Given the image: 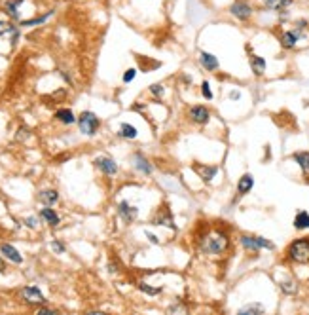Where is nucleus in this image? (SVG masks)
Segmentation results:
<instances>
[{
    "label": "nucleus",
    "mask_w": 309,
    "mask_h": 315,
    "mask_svg": "<svg viewBox=\"0 0 309 315\" xmlns=\"http://www.w3.org/2000/svg\"><path fill=\"white\" fill-rule=\"evenodd\" d=\"M228 249H230V234H226V232L216 230L212 232V234H207L201 239V251L205 255L218 256L224 255Z\"/></svg>",
    "instance_id": "obj_1"
},
{
    "label": "nucleus",
    "mask_w": 309,
    "mask_h": 315,
    "mask_svg": "<svg viewBox=\"0 0 309 315\" xmlns=\"http://www.w3.org/2000/svg\"><path fill=\"white\" fill-rule=\"evenodd\" d=\"M284 260L290 264H309V236L296 237L286 245Z\"/></svg>",
    "instance_id": "obj_2"
},
{
    "label": "nucleus",
    "mask_w": 309,
    "mask_h": 315,
    "mask_svg": "<svg viewBox=\"0 0 309 315\" xmlns=\"http://www.w3.org/2000/svg\"><path fill=\"white\" fill-rule=\"evenodd\" d=\"M239 243L241 247L252 253V255H258L260 251H275V243L264 236H254V234H241L239 236Z\"/></svg>",
    "instance_id": "obj_3"
},
{
    "label": "nucleus",
    "mask_w": 309,
    "mask_h": 315,
    "mask_svg": "<svg viewBox=\"0 0 309 315\" xmlns=\"http://www.w3.org/2000/svg\"><path fill=\"white\" fill-rule=\"evenodd\" d=\"M228 13L239 23H248L254 17V6L248 0H234L228 8Z\"/></svg>",
    "instance_id": "obj_4"
},
{
    "label": "nucleus",
    "mask_w": 309,
    "mask_h": 315,
    "mask_svg": "<svg viewBox=\"0 0 309 315\" xmlns=\"http://www.w3.org/2000/svg\"><path fill=\"white\" fill-rule=\"evenodd\" d=\"M304 37H306V31H300L296 27L284 29V31H281V35H279V44H281V48L286 49V51H292V49L298 48V44L304 40Z\"/></svg>",
    "instance_id": "obj_5"
},
{
    "label": "nucleus",
    "mask_w": 309,
    "mask_h": 315,
    "mask_svg": "<svg viewBox=\"0 0 309 315\" xmlns=\"http://www.w3.org/2000/svg\"><path fill=\"white\" fill-rule=\"evenodd\" d=\"M78 127H80V133L87 135V137H93V135L97 133V129H99L101 125V120L97 118V114H93V112H82L80 116H78Z\"/></svg>",
    "instance_id": "obj_6"
},
{
    "label": "nucleus",
    "mask_w": 309,
    "mask_h": 315,
    "mask_svg": "<svg viewBox=\"0 0 309 315\" xmlns=\"http://www.w3.org/2000/svg\"><path fill=\"white\" fill-rule=\"evenodd\" d=\"M188 116H190V120L194 121V123L205 125V123H209L210 120V110L207 109V107H203V105H196V107L190 109Z\"/></svg>",
    "instance_id": "obj_7"
},
{
    "label": "nucleus",
    "mask_w": 309,
    "mask_h": 315,
    "mask_svg": "<svg viewBox=\"0 0 309 315\" xmlns=\"http://www.w3.org/2000/svg\"><path fill=\"white\" fill-rule=\"evenodd\" d=\"M262 2V8L273 13H281L290 10V6L296 2V0H260Z\"/></svg>",
    "instance_id": "obj_8"
},
{
    "label": "nucleus",
    "mask_w": 309,
    "mask_h": 315,
    "mask_svg": "<svg viewBox=\"0 0 309 315\" xmlns=\"http://www.w3.org/2000/svg\"><path fill=\"white\" fill-rule=\"evenodd\" d=\"M21 296H23V300H25L27 304H38V306H40V304L46 302L42 291H40L38 287H34V285L23 287V289H21Z\"/></svg>",
    "instance_id": "obj_9"
},
{
    "label": "nucleus",
    "mask_w": 309,
    "mask_h": 315,
    "mask_svg": "<svg viewBox=\"0 0 309 315\" xmlns=\"http://www.w3.org/2000/svg\"><path fill=\"white\" fill-rule=\"evenodd\" d=\"M199 65L207 71V73H214L220 69V61L214 53L210 51H199Z\"/></svg>",
    "instance_id": "obj_10"
},
{
    "label": "nucleus",
    "mask_w": 309,
    "mask_h": 315,
    "mask_svg": "<svg viewBox=\"0 0 309 315\" xmlns=\"http://www.w3.org/2000/svg\"><path fill=\"white\" fill-rule=\"evenodd\" d=\"M248 65H250L252 74L258 76V78L264 76L266 71H268V61L264 59L262 55H258V53H250V55H248Z\"/></svg>",
    "instance_id": "obj_11"
},
{
    "label": "nucleus",
    "mask_w": 309,
    "mask_h": 315,
    "mask_svg": "<svg viewBox=\"0 0 309 315\" xmlns=\"http://www.w3.org/2000/svg\"><path fill=\"white\" fill-rule=\"evenodd\" d=\"M118 215L124 218L127 224L135 222L137 217H138V209L135 205H131L129 201H120L118 203Z\"/></svg>",
    "instance_id": "obj_12"
},
{
    "label": "nucleus",
    "mask_w": 309,
    "mask_h": 315,
    "mask_svg": "<svg viewBox=\"0 0 309 315\" xmlns=\"http://www.w3.org/2000/svg\"><path fill=\"white\" fill-rule=\"evenodd\" d=\"M254 188V175L252 173H243L241 179L237 181V196L243 197Z\"/></svg>",
    "instance_id": "obj_13"
},
{
    "label": "nucleus",
    "mask_w": 309,
    "mask_h": 315,
    "mask_svg": "<svg viewBox=\"0 0 309 315\" xmlns=\"http://www.w3.org/2000/svg\"><path fill=\"white\" fill-rule=\"evenodd\" d=\"M95 165H97L104 175H108V177L118 173V163H116L112 158H106V156L97 158V159H95Z\"/></svg>",
    "instance_id": "obj_14"
},
{
    "label": "nucleus",
    "mask_w": 309,
    "mask_h": 315,
    "mask_svg": "<svg viewBox=\"0 0 309 315\" xmlns=\"http://www.w3.org/2000/svg\"><path fill=\"white\" fill-rule=\"evenodd\" d=\"M25 4V0H6L4 4V13L13 19V21H21V15H19V8Z\"/></svg>",
    "instance_id": "obj_15"
},
{
    "label": "nucleus",
    "mask_w": 309,
    "mask_h": 315,
    "mask_svg": "<svg viewBox=\"0 0 309 315\" xmlns=\"http://www.w3.org/2000/svg\"><path fill=\"white\" fill-rule=\"evenodd\" d=\"M292 159H294V163H298L302 175L309 177V150H298L292 154Z\"/></svg>",
    "instance_id": "obj_16"
},
{
    "label": "nucleus",
    "mask_w": 309,
    "mask_h": 315,
    "mask_svg": "<svg viewBox=\"0 0 309 315\" xmlns=\"http://www.w3.org/2000/svg\"><path fill=\"white\" fill-rule=\"evenodd\" d=\"M0 253L6 256L10 262H13V264H21V262H23L21 253H19L13 245H10V243H2V245H0Z\"/></svg>",
    "instance_id": "obj_17"
},
{
    "label": "nucleus",
    "mask_w": 309,
    "mask_h": 315,
    "mask_svg": "<svg viewBox=\"0 0 309 315\" xmlns=\"http://www.w3.org/2000/svg\"><path fill=\"white\" fill-rule=\"evenodd\" d=\"M292 226H294V230H298V232L309 230V211H306V209H300L296 215H294Z\"/></svg>",
    "instance_id": "obj_18"
},
{
    "label": "nucleus",
    "mask_w": 309,
    "mask_h": 315,
    "mask_svg": "<svg viewBox=\"0 0 309 315\" xmlns=\"http://www.w3.org/2000/svg\"><path fill=\"white\" fill-rule=\"evenodd\" d=\"M133 163H135V169L138 173H142V175H152V171H154L152 169V163L140 152H137L135 156H133Z\"/></svg>",
    "instance_id": "obj_19"
},
{
    "label": "nucleus",
    "mask_w": 309,
    "mask_h": 315,
    "mask_svg": "<svg viewBox=\"0 0 309 315\" xmlns=\"http://www.w3.org/2000/svg\"><path fill=\"white\" fill-rule=\"evenodd\" d=\"M12 37V42L15 44L17 42V38H19V29L15 27V25H12L10 21H2L0 19V38L2 37Z\"/></svg>",
    "instance_id": "obj_20"
},
{
    "label": "nucleus",
    "mask_w": 309,
    "mask_h": 315,
    "mask_svg": "<svg viewBox=\"0 0 309 315\" xmlns=\"http://www.w3.org/2000/svg\"><path fill=\"white\" fill-rule=\"evenodd\" d=\"M158 226H167V228H171V230H176V226H174L173 222V217H171V213L167 211V207H163L160 209V213H158V217L154 220Z\"/></svg>",
    "instance_id": "obj_21"
},
{
    "label": "nucleus",
    "mask_w": 309,
    "mask_h": 315,
    "mask_svg": "<svg viewBox=\"0 0 309 315\" xmlns=\"http://www.w3.org/2000/svg\"><path fill=\"white\" fill-rule=\"evenodd\" d=\"M38 199H40L44 205L51 207L59 201V192H57V190H42V192L38 194Z\"/></svg>",
    "instance_id": "obj_22"
},
{
    "label": "nucleus",
    "mask_w": 309,
    "mask_h": 315,
    "mask_svg": "<svg viewBox=\"0 0 309 315\" xmlns=\"http://www.w3.org/2000/svg\"><path fill=\"white\" fill-rule=\"evenodd\" d=\"M264 312H266V308L260 302H250L237 310V314H241V315H262Z\"/></svg>",
    "instance_id": "obj_23"
},
{
    "label": "nucleus",
    "mask_w": 309,
    "mask_h": 315,
    "mask_svg": "<svg viewBox=\"0 0 309 315\" xmlns=\"http://www.w3.org/2000/svg\"><path fill=\"white\" fill-rule=\"evenodd\" d=\"M279 289H281V292L286 294V296H294V294H298V291H300V285H298L294 279H284V281L279 283Z\"/></svg>",
    "instance_id": "obj_24"
},
{
    "label": "nucleus",
    "mask_w": 309,
    "mask_h": 315,
    "mask_svg": "<svg viewBox=\"0 0 309 315\" xmlns=\"http://www.w3.org/2000/svg\"><path fill=\"white\" fill-rule=\"evenodd\" d=\"M196 169H198L199 177L205 182L212 181V179L216 177V173H218V167H216V165H198Z\"/></svg>",
    "instance_id": "obj_25"
},
{
    "label": "nucleus",
    "mask_w": 309,
    "mask_h": 315,
    "mask_svg": "<svg viewBox=\"0 0 309 315\" xmlns=\"http://www.w3.org/2000/svg\"><path fill=\"white\" fill-rule=\"evenodd\" d=\"M40 218H44V220H46V222H48L50 226H57V224L61 222L59 215H57V213H55V211H53L51 207H48V205L44 207L42 211H40Z\"/></svg>",
    "instance_id": "obj_26"
},
{
    "label": "nucleus",
    "mask_w": 309,
    "mask_h": 315,
    "mask_svg": "<svg viewBox=\"0 0 309 315\" xmlns=\"http://www.w3.org/2000/svg\"><path fill=\"white\" fill-rule=\"evenodd\" d=\"M55 118L61 121V123H65V125H72V123L78 120L74 116V112L70 109H59L55 112Z\"/></svg>",
    "instance_id": "obj_27"
},
{
    "label": "nucleus",
    "mask_w": 309,
    "mask_h": 315,
    "mask_svg": "<svg viewBox=\"0 0 309 315\" xmlns=\"http://www.w3.org/2000/svg\"><path fill=\"white\" fill-rule=\"evenodd\" d=\"M51 15H53V10L46 12L44 15H40V17H33V19H23V21H19V25H21V27H34V25H42V23H46V21L50 19Z\"/></svg>",
    "instance_id": "obj_28"
},
{
    "label": "nucleus",
    "mask_w": 309,
    "mask_h": 315,
    "mask_svg": "<svg viewBox=\"0 0 309 315\" xmlns=\"http://www.w3.org/2000/svg\"><path fill=\"white\" fill-rule=\"evenodd\" d=\"M118 135L122 137V139H137V135H138V131H137L135 125H131V123H122L120 125V131H118Z\"/></svg>",
    "instance_id": "obj_29"
},
{
    "label": "nucleus",
    "mask_w": 309,
    "mask_h": 315,
    "mask_svg": "<svg viewBox=\"0 0 309 315\" xmlns=\"http://www.w3.org/2000/svg\"><path fill=\"white\" fill-rule=\"evenodd\" d=\"M138 291L148 294V296H156V294H160L161 292V289H154V287H150L146 283H138Z\"/></svg>",
    "instance_id": "obj_30"
},
{
    "label": "nucleus",
    "mask_w": 309,
    "mask_h": 315,
    "mask_svg": "<svg viewBox=\"0 0 309 315\" xmlns=\"http://www.w3.org/2000/svg\"><path fill=\"white\" fill-rule=\"evenodd\" d=\"M150 93L154 95V97H163V93H165V87L161 84H152L150 85Z\"/></svg>",
    "instance_id": "obj_31"
},
{
    "label": "nucleus",
    "mask_w": 309,
    "mask_h": 315,
    "mask_svg": "<svg viewBox=\"0 0 309 315\" xmlns=\"http://www.w3.org/2000/svg\"><path fill=\"white\" fill-rule=\"evenodd\" d=\"M201 95L207 99V101H210V99H212V91H210L209 82H203V84H201Z\"/></svg>",
    "instance_id": "obj_32"
},
{
    "label": "nucleus",
    "mask_w": 309,
    "mask_h": 315,
    "mask_svg": "<svg viewBox=\"0 0 309 315\" xmlns=\"http://www.w3.org/2000/svg\"><path fill=\"white\" fill-rule=\"evenodd\" d=\"M137 76V69H127L124 73V82L125 84H129V82H133Z\"/></svg>",
    "instance_id": "obj_33"
},
{
    "label": "nucleus",
    "mask_w": 309,
    "mask_h": 315,
    "mask_svg": "<svg viewBox=\"0 0 309 315\" xmlns=\"http://www.w3.org/2000/svg\"><path fill=\"white\" fill-rule=\"evenodd\" d=\"M294 27H296V29H300V31H308V29H309V19L300 17V19H296V21H294Z\"/></svg>",
    "instance_id": "obj_34"
},
{
    "label": "nucleus",
    "mask_w": 309,
    "mask_h": 315,
    "mask_svg": "<svg viewBox=\"0 0 309 315\" xmlns=\"http://www.w3.org/2000/svg\"><path fill=\"white\" fill-rule=\"evenodd\" d=\"M51 249H53L57 255H63V253H65V245L59 241H51Z\"/></svg>",
    "instance_id": "obj_35"
},
{
    "label": "nucleus",
    "mask_w": 309,
    "mask_h": 315,
    "mask_svg": "<svg viewBox=\"0 0 309 315\" xmlns=\"http://www.w3.org/2000/svg\"><path fill=\"white\" fill-rule=\"evenodd\" d=\"M25 224L29 226V228H33V230H34V228L38 226V218L36 217H27L25 218Z\"/></svg>",
    "instance_id": "obj_36"
},
{
    "label": "nucleus",
    "mask_w": 309,
    "mask_h": 315,
    "mask_svg": "<svg viewBox=\"0 0 309 315\" xmlns=\"http://www.w3.org/2000/svg\"><path fill=\"white\" fill-rule=\"evenodd\" d=\"M17 133H19V135H17V141H23V139H27V137H29V129H27V127H21Z\"/></svg>",
    "instance_id": "obj_37"
},
{
    "label": "nucleus",
    "mask_w": 309,
    "mask_h": 315,
    "mask_svg": "<svg viewBox=\"0 0 309 315\" xmlns=\"http://www.w3.org/2000/svg\"><path fill=\"white\" fill-rule=\"evenodd\" d=\"M230 99H232V101H239V99H241V91H237V89L230 91Z\"/></svg>",
    "instance_id": "obj_38"
},
{
    "label": "nucleus",
    "mask_w": 309,
    "mask_h": 315,
    "mask_svg": "<svg viewBox=\"0 0 309 315\" xmlns=\"http://www.w3.org/2000/svg\"><path fill=\"white\" fill-rule=\"evenodd\" d=\"M146 237L150 239V243H154V245H160V239L154 236V234H150V232H146Z\"/></svg>",
    "instance_id": "obj_39"
},
{
    "label": "nucleus",
    "mask_w": 309,
    "mask_h": 315,
    "mask_svg": "<svg viewBox=\"0 0 309 315\" xmlns=\"http://www.w3.org/2000/svg\"><path fill=\"white\" fill-rule=\"evenodd\" d=\"M4 268H6V266H4V260L0 258V272H4Z\"/></svg>",
    "instance_id": "obj_40"
}]
</instances>
